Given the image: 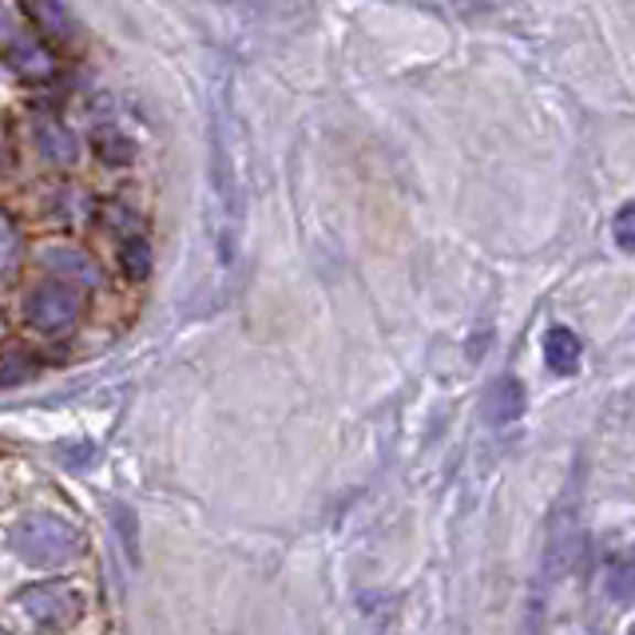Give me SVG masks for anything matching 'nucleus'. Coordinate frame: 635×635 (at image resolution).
<instances>
[{"instance_id": "9d476101", "label": "nucleus", "mask_w": 635, "mask_h": 635, "mask_svg": "<svg viewBox=\"0 0 635 635\" xmlns=\"http://www.w3.org/2000/svg\"><path fill=\"white\" fill-rule=\"evenodd\" d=\"M607 595L615 604H632L635 600V552L620 556L612 568H607Z\"/></svg>"}, {"instance_id": "f257e3e1", "label": "nucleus", "mask_w": 635, "mask_h": 635, "mask_svg": "<svg viewBox=\"0 0 635 635\" xmlns=\"http://www.w3.org/2000/svg\"><path fill=\"white\" fill-rule=\"evenodd\" d=\"M79 545V532L60 516H24L12 528V552L32 568H64Z\"/></svg>"}, {"instance_id": "9b49d317", "label": "nucleus", "mask_w": 635, "mask_h": 635, "mask_svg": "<svg viewBox=\"0 0 635 635\" xmlns=\"http://www.w3.org/2000/svg\"><path fill=\"white\" fill-rule=\"evenodd\" d=\"M96 148H99V155L108 159V163H128V159L136 155L131 139H123V131H116V128H104V131H99Z\"/></svg>"}, {"instance_id": "1a4fd4ad", "label": "nucleus", "mask_w": 635, "mask_h": 635, "mask_svg": "<svg viewBox=\"0 0 635 635\" xmlns=\"http://www.w3.org/2000/svg\"><path fill=\"white\" fill-rule=\"evenodd\" d=\"M119 267H123V275L131 278V282H148L151 275V247L148 238H128L123 247H119Z\"/></svg>"}, {"instance_id": "2eb2a0df", "label": "nucleus", "mask_w": 635, "mask_h": 635, "mask_svg": "<svg viewBox=\"0 0 635 635\" xmlns=\"http://www.w3.org/2000/svg\"><path fill=\"white\" fill-rule=\"evenodd\" d=\"M24 377H32V366H20L17 354L4 357V386H17V381H24Z\"/></svg>"}, {"instance_id": "f8f14e48", "label": "nucleus", "mask_w": 635, "mask_h": 635, "mask_svg": "<svg viewBox=\"0 0 635 635\" xmlns=\"http://www.w3.org/2000/svg\"><path fill=\"white\" fill-rule=\"evenodd\" d=\"M29 17L44 20L52 36H68V9L64 4H29Z\"/></svg>"}, {"instance_id": "7ed1b4c3", "label": "nucleus", "mask_w": 635, "mask_h": 635, "mask_svg": "<svg viewBox=\"0 0 635 635\" xmlns=\"http://www.w3.org/2000/svg\"><path fill=\"white\" fill-rule=\"evenodd\" d=\"M79 314V298L72 287L64 282H40V287L29 290L24 298V318H29V326H36L40 334H60V330H68Z\"/></svg>"}, {"instance_id": "dca6fc26", "label": "nucleus", "mask_w": 635, "mask_h": 635, "mask_svg": "<svg viewBox=\"0 0 635 635\" xmlns=\"http://www.w3.org/2000/svg\"><path fill=\"white\" fill-rule=\"evenodd\" d=\"M12 267V227L4 223V270Z\"/></svg>"}, {"instance_id": "39448f33", "label": "nucleus", "mask_w": 635, "mask_h": 635, "mask_svg": "<svg viewBox=\"0 0 635 635\" xmlns=\"http://www.w3.org/2000/svg\"><path fill=\"white\" fill-rule=\"evenodd\" d=\"M4 56H9V68L20 72L24 79H44V76H52V56H49V49H44L40 40H32L29 32H24V36H12V32H9V49H4Z\"/></svg>"}, {"instance_id": "f03ea898", "label": "nucleus", "mask_w": 635, "mask_h": 635, "mask_svg": "<svg viewBox=\"0 0 635 635\" xmlns=\"http://www.w3.org/2000/svg\"><path fill=\"white\" fill-rule=\"evenodd\" d=\"M17 607L44 632H64L84 615V600L72 584H32L17 595Z\"/></svg>"}, {"instance_id": "20e7f679", "label": "nucleus", "mask_w": 635, "mask_h": 635, "mask_svg": "<svg viewBox=\"0 0 635 635\" xmlns=\"http://www.w3.org/2000/svg\"><path fill=\"white\" fill-rule=\"evenodd\" d=\"M40 267L56 275L60 282H76V287H96L99 282V270L84 250L76 247H49L40 250Z\"/></svg>"}, {"instance_id": "6e6552de", "label": "nucleus", "mask_w": 635, "mask_h": 635, "mask_svg": "<svg viewBox=\"0 0 635 635\" xmlns=\"http://www.w3.org/2000/svg\"><path fill=\"white\" fill-rule=\"evenodd\" d=\"M36 143H40V155L52 159V163H76L79 155V139L72 136L64 123H40L36 128Z\"/></svg>"}, {"instance_id": "423d86ee", "label": "nucleus", "mask_w": 635, "mask_h": 635, "mask_svg": "<svg viewBox=\"0 0 635 635\" xmlns=\"http://www.w3.org/2000/svg\"><path fill=\"white\" fill-rule=\"evenodd\" d=\"M485 406H488V417H493V421L508 426V421H516V417L525 413V386H520L513 374H505L493 389H488Z\"/></svg>"}, {"instance_id": "0eeeda50", "label": "nucleus", "mask_w": 635, "mask_h": 635, "mask_svg": "<svg viewBox=\"0 0 635 635\" xmlns=\"http://www.w3.org/2000/svg\"><path fill=\"white\" fill-rule=\"evenodd\" d=\"M545 362L552 374H572L580 366V337L568 326H552L545 334Z\"/></svg>"}, {"instance_id": "ddd939ff", "label": "nucleus", "mask_w": 635, "mask_h": 635, "mask_svg": "<svg viewBox=\"0 0 635 635\" xmlns=\"http://www.w3.org/2000/svg\"><path fill=\"white\" fill-rule=\"evenodd\" d=\"M111 520H116V532L119 540L128 545V556L131 560H139V536H136V513H131V505H116V513H111Z\"/></svg>"}, {"instance_id": "4468645a", "label": "nucleus", "mask_w": 635, "mask_h": 635, "mask_svg": "<svg viewBox=\"0 0 635 635\" xmlns=\"http://www.w3.org/2000/svg\"><path fill=\"white\" fill-rule=\"evenodd\" d=\"M612 235H615V247L620 250H635V203H627V207L615 215Z\"/></svg>"}, {"instance_id": "f3484780", "label": "nucleus", "mask_w": 635, "mask_h": 635, "mask_svg": "<svg viewBox=\"0 0 635 635\" xmlns=\"http://www.w3.org/2000/svg\"><path fill=\"white\" fill-rule=\"evenodd\" d=\"M632 635H635V627H632Z\"/></svg>"}]
</instances>
